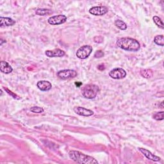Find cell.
I'll return each instance as SVG.
<instances>
[{
    "instance_id": "6da1fadb",
    "label": "cell",
    "mask_w": 164,
    "mask_h": 164,
    "mask_svg": "<svg viewBox=\"0 0 164 164\" xmlns=\"http://www.w3.org/2000/svg\"><path fill=\"white\" fill-rule=\"evenodd\" d=\"M116 44L119 48L128 51H137L140 48V44L137 40L130 37L119 39Z\"/></svg>"
},
{
    "instance_id": "7a4b0ae2",
    "label": "cell",
    "mask_w": 164,
    "mask_h": 164,
    "mask_svg": "<svg viewBox=\"0 0 164 164\" xmlns=\"http://www.w3.org/2000/svg\"><path fill=\"white\" fill-rule=\"evenodd\" d=\"M69 158L78 163L81 164H96L98 161L92 156L85 155L78 151H71L69 153Z\"/></svg>"
},
{
    "instance_id": "3957f363",
    "label": "cell",
    "mask_w": 164,
    "mask_h": 164,
    "mask_svg": "<svg viewBox=\"0 0 164 164\" xmlns=\"http://www.w3.org/2000/svg\"><path fill=\"white\" fill-rule=\"evenodd\" d=\"M99 91V87L94 84L85 85L82 89V96L89 99H94Z\"/></svg>"
},
{
    "instance_id": "277c9868",
    "label": "cell",
    "mask_w": 164,
    "mask_h": 164,
    "mask_svg": "<svg viewBox=\"0 0 164 164\" xmlns=\"http://www.w3.org/2000/svg\"><path fill=\"white\" fill-rule=\"evenodd\" d=\"M93 51L92 46L85 45L80 47L77 51V56L80 59H85L88 58Z\"/></svg>"
},
{
    "instance_id": "5b68a950",
    "label": "cell",
    "mask_w": 164,
    "mask_h": 164,
    "mask_svg": "<svg viewBox=\"0 0 164 164\" xmlns=\"http://www.w3.org/2000/svg\"><path fill=\"white\" fill-rule=\"evenodd\" d=\"M57 76L62 80H67L74 78L77 76V72L72 69H64L57 72Z\"/></svg>"
},
{
    "instance_id": "8992f818",
    "label": "cell",
    "mask_w": 164,
    "mask_h": 164,
    "mask_svg": "<svg viewBox=\"0 0 164 164\" xmlns=\"http://www.w3.org/2000/svg\"><path fill=\"white\" fill-rule=\"evenodd\" d=\"M109 76L113 79L120 80L126 77V72L122 68H115L110 71Z\"/></svg>"
},
{
    "instance_id": "52a82bcc",
    "label": "cell",
    "mask_w": 164,
    "mask_h": 164,
    "mask_svg": "<svg viewBox=\"0 0 164 164\" xmlns=\"http://www.w3.org/2000/svg\"><path fill=\"white\" fill-rule=\"evenodd\" d=\"M67 21V17L64 15H57V16H54L50 17L48 19V22L49 24L51 25H59L64 23Z\"/></svg>"
},
{
    "instance_id": "ba28073f",
    "label": "cell",
    "mask_w": 164,
    "mask_h": 164,
    "mask_svg": "<svg viewBox=\"0 0 164 164\" xmlns=\"http://www.w3.org/2000/svg\"><path fill=\"white\" fill-rule=\"evenodd\" d=\"M108 12V8L105 6H98L94 7L89 10L90 13L94 15V16H101L106 14Z\"/></svg>"
},
{
    "instance_id": "9c48e42d",
    "label": "cell",
    "mask_w": 164,
    "mask_h": 164,
    "mask_svg": "<svg viewBox=\"0 0 164 164\" xmlns=\"http://www.w3.org/2000/svg\"><path fill=\"white\" fill-rule=\"evenodd\" d=\"M138 150L149 160L154 161H158L161 159L159 156L153 155L151 151L146 150V149L142 148V147H139Z\"/></svg>"
},
{
    "instance_id": "30bf717a",
    "label": "cell",
    "mask_w": 164,
    "mask_h": 164,
    "mask_svg": "<svg viewBox=\"0 0 164 164\" xmlns=\"http://www.w3.org/2000/svg\"><path fill=\"white\" fill-rule=\"evenodd\" d=\"M74 111L77 114L79 115L85 116V117L91 116L94 114L93 111L82 107H77L75 108H74Z\"/></svg>"
},
{
    "instance_id": "8fae6325",
    "label": "cell",
    "mask_w": 164,
    "mask_h": 164,
    "mask_svg": "<svg viewBox=\"0 0 164 164\" xmlns=\"http://www.w3.org/2000/svg\"><path fill=\"white\" fill-rule=\"evenodd\" d=\"M45 54L48 57H62L65 55V51L61 49H54L53 50H47Z\"/></svg>"
},
{
    "instance_id": "7c38bea8",
    "label": "cell",
    "mask_w": 164,
    "mask_h": 164,
    "mask_svg": "<svg viewBox=\"0 0 164 164\" xmlns=\"http://www.w3.org/2000/svg\"><path fill=\"white\" fill-rule=\"evenodd\" d=\"M37 86L39 90H40L41 91H48L52 87L51 83L50 82L44 80L39 81L37 83Z\"/></svg>"
},
{
    "instance_id": "4fadbf2b",
    "label": "cell",
    "mask_w": 164,
    "mask_h": 164,
    "mask_svg": "<svg viewBox=\"0 0 164 164\" xmlns=\"http://www.w3.org/2000/svg\"><path fill=\"white\" fill-rule=\"evenodd\" d=\"M16 24V21L10 18H0V26H10Z\"/></svg>"
},
{
    "instance_id": "5bb4252c",
    "label": "cell",
    "mask_w": 164,
    "mask_h": 164,
    "mask_svg": "<svg viewBox=\"0 0 164 164\" xmlns=\"http://www.w3.org/2000/svg\"><path fill=\"white\" fill-rule=\"evenodd\" d=\"M0 70L5 74H9L12 72L13 69L11 66L5 61H2L0 64Z\"/></svg>"
},
{
    "instance_id": "9a60e30c",
    "label": "cell",
    "mask_w": 164,
    "mask_h": 164,
    "mask_svg": "<svg viewBox=\"0 0 164 164\" xmlns=\"http://www.w3.org/2000/svg\"><path fill=\"white\" fill-rule=\"evenodd\" d=\"M53 12L51 10L46 9V8H38L35 11V13L40 16H46V15L51 14Z\"/></svg>"
},
{
    "instance_id": "2e32d148",
    "label": "cell",
    "mask_w": 164,
    "mask_h": 164,
    "mask_svg": "<svg viewBox=\"0 0 164 164\" xmlns=\"http://www.w3.org/2000/svg\"><path fill=\"white\" fill-rule=\"evenodd\" d=\"M140 74L142 77H143L145 78H150L153 77V72L151 69H147L142 70L140 72Z\"/></svg>"
},
{
    "instance_id": "e0dca14e",
    "label": "cell",
    "mask_w": 164,
    "mask_h": 164,
    "mask_svg": "<svg viewBox=\"0 0 164 164\" xmlns=\"http://www.w3.org/2000/svg\"><path fill=\"white\" fill-rule=\"evenodd\" d=\"M115 25L120 29H122V30H125V29H127V25L126 24L121 21V20H116L115 21Z\"/></svg>"
},
{
    "instance_id": "ac0fdd59",
    "label": "cell",
    "mask_w": 164,
    "mask_h": 164,
    "mask_svg": "<svg viewBox=\"0 0 164 164\" xmlns=\"http://www.w3.org/2000/svg\"><path fill=\"white\" fill-rule=\"evenodd\" d=\"M154 42L157 45L160 46H163L164 45V41H163V35H157L154 39Z\"/></svg>"
},
{
    "instance_id": "d6986e66",
    "label": "cell",
    "mask_w": 164,
    "mask_h": 164,
    "mask_svg": "<svg viewBox=\"0 0 164 164\" xmlns=\"http://www.w3.org/2000/svg\"><path fill=\"white\" fill-rule=\"evenodd\" d=\"M153 21L155 22V23L158 26L160 27V28L161 29H163L164 28V26H163V21L161 20V19L160 18H159L158 16H154L153 18Z\"/></svg>"
},
{
    "instance_id": "ffe728a7",
    "label": "cell",
    "mask_w": 164,
    "mask_h": 164,
    "mask_svg": "<svg viewBox=\"0 0 164 164\" xmlns=\"http://www.w3.org/2000/svg\"><path fill=\"white\" fill-rule=\"evenodd\" d=\"M163 114L164 112H157L153 115V118L156 121H161L163 119Z\"/></svg>"
},
{
    "instance_id": "44dd1931",
    "label": "cell",
    "mask_w": 164,
    "mask_h": 164,
    "mask_svg": "<svg viewBox=\"0 0 164 164\" xmlns=\"http://www.w3.org/2000/svg\"><path fill=\"white\" fill-rule=\"evenodd\" d=\"M30 111L33 113L40 114L44 112V109H43V108L39 107H33L30 108Z\"/></svg>"
},
{
    "instance_id": "7402d4cb",
    "label": "cell",
    "mask_w": 164,
    "mask_h": 164,
    "mask_svg": "<svg viewBox=\"0 0 164 164\" xmlns=\"http://www.w3.org/2000/svg\"><path fill=\"white\" fill-rule=\"evenodd\" d=\"M104 55H105V54H104V53L103 52V51L101 50H98L97 51L95 54H94V57L95 58H101L103 57Z\"/></svg>"
},
{
    "instance_id": "603a6c76",
    "label": "cell",
    "mask_w": 164,
    "mask_h": 164,
    "mask_svg": "<svg viewBox=\"0 0 164 164\" xmlns=\"http://www.w3.org/2000/svg\"><path fill=\"white\" fill-rule=\"evenodd\" d=\"M5 91H6L7 92V93H8V94L11 95V96H12V97H13V98H15V99H16H16H20V98H19V96H17L16 94H13V93H12V91H9L8 88H5Z\"/></svg>"
},
{
    "instance_id": "cb8c5ba5",
    "label": "cell",
    "mask_w": 164,
    "mask_h": 164,
    "mask_svg": "<svg viewBox=\"0 0 164 164\" xmlns=\"http://www.w3.org/2000/svg\"><path fill=\"white\" fill-rule=\"evenodd\" d=\"M94 40L96 43H101L103 40V39L101 36H96V37H94Z\"/></svg>"
},
{
    "instance_id": "d4e9b609",
    "label": "cell",
    "mask_w": 164,
    "mask_h": 164,
    "mask_svg": "<svg viewBox=\"0 0 164 164\" xmlns=\"http://www.w3.org/2000/svg\"><path fill=\"white\" fill-rule=\"evenodd\" d=\"M98 69L100 71H103V70H105V65L104 64H100L98 66Z\"/></svg>"
},
{
    "instance_id": "484cf974",
    "label": "cell",
    "mask_w": 164,
    "mask_h": 164,
    "mask_svg": "<svg viewBox=\"0 0 164 164\" xmlns=\"http://www.w3.org/2000/svg\"><path fill=\"white\" fill-rule=\"evenodd\" d=\"M75 84H76V85H77L78 87H79L80 85H82V83H80V82H77V83H76Z\"/></svg>"
},
{
    "instance_id": "4316f807",
    "label": "cell",
    "mask_w": 164,
    "mask_h": 164,
    "mask_svg": "<svg viewBox=\"0 0 164 164\" xmlns=\"http://www.w3.org/2000/svg\"><path fill=\"white\" fill-rule=\"evenodd\" d=\"M163 101L161 102V108H163Z\"/></svg>"
}]
</instances>
